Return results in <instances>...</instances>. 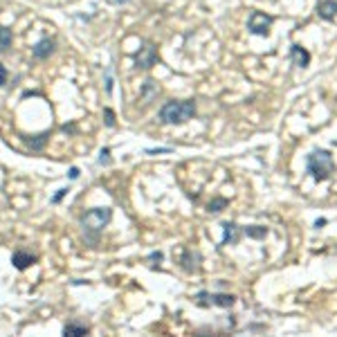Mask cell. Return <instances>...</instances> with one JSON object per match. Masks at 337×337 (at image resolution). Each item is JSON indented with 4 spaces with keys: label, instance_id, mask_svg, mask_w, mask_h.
<instances>
[{
    "label": "cell",
    "instance_id": "6da1fadb",
    "mask_svg": "<svg viewBox=\"0 0 337 337\" xmlns=\"http://www.w3.org/2000/svg\"><path fill=\"white\" fill-rule=\"evenodd\" d=\"M113 218V209L110 207H95V209L86 211L81 216V225H84V232L88 234V241L97 243V238L103 232V227L110 222Z\"/></svg>",
    "mask_w": 337,
    "mask_h": 337
},
{
    "label": "cell",
    "instance_id": "7a4b0ae2",
    "mask_svg": "<svg viewBox=\"0 0 337 337\" xmlns=\"http://www.w3.org/2000/svg\"><path fill=\"white\" fill-rule=\"evenodd\" d=\"M196 115V101H167L160 108V122L162 124H184Z\"/></svg>",
    "mask_w": 337,
    "mask_h": 337
},
{
    "label": "cell",
    "instance_id": "3957f363",
    "mask_svg": "<svg viewBox=\"0 0 337 337\" xmlns=\"http://www.w3.org/2000/svg\"><path fill=\"white\" fill-rule=\"evenodd\" d=\"M308 173L313 175L317 182H324V180H328L330 175H333L335 171V162H333V155L328 151H324V148H319V151H313L308 155Z\"/></svg>",
    "mask_w": 337,
    "mask_h": 337
},
{
    "label": "cell",
    "instance_id": "277c9868",
    "mask_svg": "<svg viewBox=\"0 0 337 337\" xmlns=\"http://www.w3.org/2000/svg\"><path fill=\"white\" fill-rule=\"evenodd\" d=\"M196 299H198V306H220V308H230V306H234L236 297L234 294H216V292H198L196 294Z\"/></svg>",
    "mask_w": 337,
    "mask_h": 337
},
{
    "label": "cell",
    "instance_id": "5b68a950",
    "mask_svg": "<svg viewBox=\"0 0 337 337\" xmlns=\"http://www.w3.org/2000/svg\"><path fill=\"white\" fill-rule=\"evenodd\" d=\"M155 63H158V48H155L153 43H144L142 48L137 50V54H135V65L148 70V67H153Z\"/></svg>",
    "mask_w": 337,
    "mask_h": 337
},
{
    "label": "cell",
    "instance_id": "8992f818",
    "mask_svg": "<svg viewBox=\"0 0 337 337\" xmlns=\"http://www.w3.org/2000/svg\"><path fill=\"white\" fill-rule=\"evenodd\" d=\"M270 25H272V18L261 14V12H252L250 18H247V29L256 36H268Z\"/></svg>",
    "mask_w": 337,
    "mask_h": 337
},
{
    "label": "cell",
    "instance_id": "52a82bcc",
    "mask_svg": "<svg viewBox=\"0 0 337 337\" xmlns=\"http://www.w3.org/2000/svg\"><path fill=\"white\" fill-rule=\"evenodd\" d=\"M222 232H225V236H222L220 245H236L238 241H241V227L236 225V222H222Z\"/></svg>",
    "mask_w": 337,
    "mask_h": 337
},
{
    "label": "cell",
    "instance_id": "ba28073f",
    "mask_svg": "<svg viewBox=\"0 0 337 337\" xmlns=\"http://www.w3.org/2000/svg\"><path fill=\"white\" fill-rule=\"evenodd\" d=\"M290 59H292V63L299 67H308V63H310L308 50H304L302 45H292V48H290Z\"/></svg>",
    "mask_w": 337,
    "mask_h": 337
},
{
    "label": "cell",
    "instance_id": "9c48e42d",
    "mask_svg": "<svg viewBox=\"0 0 337 337\" xmlns=\"http://www.w3.org/2000/svg\"><path fill=\"white\" fill-rule=\"evenodd\" d=\"M34 261H36V256H34V254H29V252H23V250L14 252V256H12V263H14V268H18V270H25V268H29V266H32Z\"/></svg>",
    "mask_w": 337,
    "mask_h": 337
},
{
    "label": "cell",
    "instance_id": "30bf717a",
    "mask_svg": "<svg viewBox=\"0 0 337 337\" xmlns=\"http://www.w3.org/2000/svg\"><path fill=\"white\" fill-rule=\"evenodd\" d=\"M182 268L186 270V272H198L200 270V254L186 250L184 256H182Z\"/></svg>",
    "mask_w": 337,
    "mask_h": 337
},
{
    "label": "cell",
    "instance_id": "8fae6325",
    "mask_svg": "<svg viewBox=\"0 0 337 337\" xmlns=\"http://www.w3.org/2000/svg\"><path fill=\"white\" fill-rule=\"evenodd\" d=\"M317 14L324 20H333L335 14H337V0H324V3H319Z\"/></svg>",
    "mask_w": 337,
    "mask_h": 337
},
{
    "label": "cell",
    "instance_id": "7c38bea8",
    "mask_svg": "<svg viewBox=\"0 0 337 337\" xmlns=\"http://www.w3.org/2000/svg\"><path fill=\"white\" fill-rule=\"evenodd\" d=\"M52 52H54V41H50V39H43V41H39V43L34 45V56H36V59H48Z\"/></svg>",
    "mask_w": 337,
    "mask_h": 337
},
{
    "label": "cell",
    "instance_id": "4fadbf2b",
    "mask_svg": "<svg viewBox=\"0 0 337 337\" xmlns=\"http://www.w3.org/2000/svg\"><path fill=\"white\" fill-rule=\"evenodd\" d=\"M88 333H90V328L84 324H65V328H63V335H70V337H81Z\"/></svg>",
    "mask_w": 337,
    "mask_h": 337
},
{
    "label": "cell",
    "instance_id": "5bb4252c",
    "mask_svg": "<svg viewBox=\"0 0 337 337\" xmlns=\"http://www.w3.org/2000/svg\"><path fill=\"white\" fill-rule=\"evenodd\" d=\"M245 234L250 236V238H266L268 236V227H261V225L245 227Z\"/></svg>",
    "mask_w": 337,
    "mask_h": 337
},
{
    "label": "cell",
    "instance_id": "9a60e30c",
    "mask_svg": "<svg viewBox=\"0 0 337 337\" xmlns=\"http://www.w3.org/2000/svg\"><path fill=\"white\" fill-rule=\"evenodd\" d=\"M9 45H12V29L0 27V52L9 50Z\"/></svg>",
    "mask_w": 337,
    "mask_h": 337
},
{
    "label": "cell",
    "instance_id": "2e32d148",
    "mask_svg": "<svg viewBox=\"0 0 337 337\" xmlns=\"http://www.w3.org/2000/svg\"><path fill=\"white\" fill-rule=\"evenodd\" d=\"M48 137H50L48 133H41V135H36V139H29V146H32L34 151H39V148H43V144L48 142Z\"/></svg>",
    "mask_w": 337,
    "mask_h": 337
},
{
    "label": "cell",
    "instance_id": "e0dca14e",
    "mask_svg": "<svg viewBox=\"0 0 337 337\" xmlns=\"http://www.w3.org/2000/svg\"><path fill=\"white\" fill-rule=\"evenodd\" d=\"M227 205V198H216L209 202V211H214V214H218V211H222V207Z\"/></svg>",
    "mask_w": 337,
    "mask_h": 337
},
{
    "label": "cell",
    "instance_id": "ac0fdd59",
    "mask_svg": "<svg viewBox=\"0 0 337 337\" xmlns=\"http://www.w3.org/2000/svg\"><path fill=\"white\" fill-rule=\"evenodd\" d=\"M99 164H110V148H101V153H99Z\"/></svg>",
    "mask_w": 337,
    "mask_h": 337
},
{
    "label": "cell",
    "instance_id": "d6986e66",
    "mask_svg": "<svg viewBox=\"0 0 337 337\" xmlns=\"http://www.w3.org/2000/svg\"><path fill=\"white\" fill-rule=\"evenodd\" d=\"M103 115H106V126H115V113L110 110V108H106V110H103Z\"/></svg>",
    "mask_w": 337,
    "mask_h": 337
},
{
    "label": "cell",
    "instance_id": "ffe728a7",
    "mask_svg": "<svg viewBox=\"0 0 337 337\" xmlns=\"http://www.w3.org/2000/svg\"><path fill=\"white\" fill-rule=\"evenodd\" d=\"M7 84V70H5V65L0 63V88Z\"/></svg>",
    "mask_w": 337,
    "mask_h": 337
},
{
    "label": "cell",
    "instance_id": "44dd1931",
    "mask_svg": "<svg viewBox=\"0 0 337 337\" xmlns=\"http://www.w3.org/2000/svg\"><path fill=\"white\" fill-rule=\"evenodd\" d=\"M65 194H67V189H59V194H56L54 198H52V202H61V198H63Z\"/></svg>",
    "mask_w": 337,
    "mask_h": 337
},
{
    "label": "cell",
    "instance_id": "7402d4cb",
    "mask_svg": "<svg viewBox=\"0 0 337 337\" xmlns=\"http://www.w3.org/2000/svg\"><path fill=\"white\" fill-rule=\"evenodd\" d=\"M77 178H79V169L72 167V169H70V180H77Z\"/></svg>",
    "mask_w": 337,
    "mask_h": 337
},
{
    "label": "cell",
    "instance_id": "603a6c76",
    "mask_svg": "<svg viewBox=\"0 0 337 337\" xmlns=\"http://www.w3.org/2000/svg\"><path fill=\"white\" fill-rule=\"evenodd\" d=\"M148 258H151V261H162V252H153Z\"/></svg>",
    "mask_w": 337,
    "mask_h": 337
},
{
    "label": "cell",
    "instance_id": "cb8c5ba5",
    "mask_svg": "<svg viewBox=\"0 0 337 337\" xmlns=\"http://www.w3.org/2000/svg\"><path fill=\"white\" fill-rule=\"evenodd\" d=\"M108 3H113V5H124V3H128V0H108Z\"/></svg>",
    "mask_w": 337,
    "mask_h": 337
},
{
    "label": "cell",
    "instance_id": "d4e9b609",
    "mask_svg": "<svg viewBox=\"0 0 337 337\" xmlns=\"http://www.w3.org/2000/svg\"><path fill=\"white\" fill-rule=\"evenodd\" d=\"M321 225H326V218H319L317 222H315V227H321Z\"/></svg>",
    "mask_w": 337,
    "mask_h": 337
}]
</instances>
